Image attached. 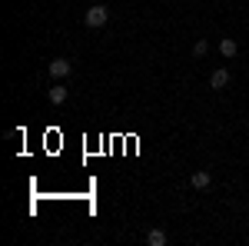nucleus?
I'll use <instances>...</instances> for the list:
<instances>
[{
    "label": "nucleus",
    "instance_id": "4",
    "mask_svg": "<svg viewBox=\"0 0 249 246\" xmlns=\"http://www.w3.org/2000/svg\"><path fill=\"white\" fill-rule=\"evenodd\" d=\"M226 83H230V70L219 67V70H213V74H210V87H213V90H223Z\"/></svg>",
    "mask_w": 249,
    "mask_h": 246
},
{
    "label": "nucleus",
    "instance_id": "2",
    "mask_svg": "<svg viewBox=\"0 0 249 246\" xmlns=\"http://www.w3.org/2000/svg\"><path fill=\"white\" fill-rule=\"evenodd\" d=\"M47 74L53 76V80H63V76L73 74V63H70L67 57H57V60H50V63H47Z\"/></svg>",
    "mask_w": 249,
    "mask_h": 246
},
{
    "label": "nucleus",
    "instance_id": "6",
    "mask_svg": "<svg viewBox=\"0 0 249 246\" xmlns=\"http://www.w3.org/2000/svg\"><path fill=\"white\" fill-rule=\"evenodd\" d=\"M146 243H150V246H166V229L153 227L150 233H146Z\"/></svg>",
    "mask_w": 249,
    "mask_h": 246
},
{
    "label": "nucleus",
    "instance_id": "8",
    "mask_svg": "<svg viewBox=\"0 0 249 246\" xmlns=\"http://www.w3.org/2000/svg\"><path fill=\"white\" fill-rule=\"evenodd\" d=\"M206 54H210V43L206 40H196L193 43V57H206Z\"/></svg>",
    "mask_w": 249,
    "mask_h": 246
},
{
    "label": "nucleus",
    "instance_id": "7",
    "mask_svg": "<svg viewBox=\"0 0 249 246\" xmlns=\"http://www.w3.org/2000/svg\"><path fill=\"white\" fill-rule=\"evenodd\" d=\"M236 50H239V47H236V40H232V37L219 40V54H223V57H236Z\"/></svg>",
    "mask_w": 249,
    "mask_h": 246
},
{
    "label": "nucleus",
    "instance_id": "5",
    "mask_svg": "<svg viewBox=\"0 0 249 246\" xmlns=\"http://www.w3.org/2000/svg\"><path fill=\"white\" fill-rule=\"evenodd\" d=\"M47 100H50L53 107H60V103L67 100V87H63V83H53V87L47 90Z\"/></svg>",
    "mask_w": 249,
    "mask_h": 246
},
{
    "label": "nucleus",
    "instance_id": "3",
    "mask_svg": "<svg viewBox=\"0 0 249 246\" xmlns=\"http://www.w3.org/2000/svg\"><path fill=\"white\" fill-rule=\"evenodd\" d=\"M190 183H193V189H210V183H213L210 170H196V173L190 176Z\"/></svg>",
    "mask_w": 249,
    "mask_h": 246
},
{
    "label": "nucleus",
    "instance_id": "1",
    "mask_svg": "<svg viewBox=\"0 0 249 246\" xmlns=\"http://www.w3.org/2000/svg\"><path fill=\"white\" fill-rule=\"evenodd\" d=\"M107 20H110V10H107L103 3H93V7H87V14H83V23H87V27H93V30H100Z\"/></svg>",
    "mask_w": 249,
    "mask_h": 246
}]
</instances>
